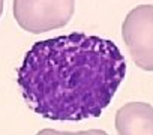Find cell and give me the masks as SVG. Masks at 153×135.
I'll list each match as a JSON object with an SVG mask.
<instances>
[{
    "instance_id": "obj_2",
    "label": "cell",
    "mask_w": 153,
    "mask_h": 135,
    "mask_svg": "<svg viewBox=\"0 0 153 135\" xmlns=\"http://www.w3.org/2000/svg\"><path fill=\"white\" fill-rule=\"evenodd\" d=\"M14 18L33 35L65 27L75 12V0H14Z\"/></svg>"
},
{
    "instance_id": "obj_3",
    "label": "cell",
    "mask_w": 153,
    "mask_h": 135,
    "mask_svg": "<svg viewBox=\"0 0 153 135\" xmlns=\"http://www.w3.org/2000/svg\"><path fill=\"white\" fill-rule=\"evenodd\" d=\"M122 38L132 62L140 69L153 72V5L129 11L122 24Z\"/></svg>"
},
{
    "instance_id": "obj_5",
    "label": "cell",
    "mask_w": 153,
    "mask_h": 135,
    "mask_svg": "<svg viewBox=\"0 0 153 135\" xmlns=\"http://www.w3.org/2000/svg\"><path fill=\"white\" fill-rule=\"evenodd\" d=\"M36 135H108L105 131L101 129H89V131H78V132H63L56 129H42Z\"/></svg>"
},
{
    "instance_id": "obj_6",
    "label": "cell",
    "mask_w": 153,
    "mask_h": 135,
    "mask_svg": "<svg viewBox=\"0 0 153 135\" xmlns=\"http://www.w3.org/2000/svg\"><path fill=\"white\" fill-rule=\"evenodd\" d=\"M3 3L5 0H0V17H2V12H3Z\"/></svg>"
},
{
    "instance_id": "obj_4",
    "label": "cell",
    "mask_w": 153,
    "mask_h": 135,
    "mask_svg": "<svg viewBox=\"0 0 153 135\" xmlns=\"http://www.w3.org/2000/svg\"><path fill=\"white\" fill-rule=\"evenodd\" d=\"M117 135H153V107L147 102H128L116 113Z\"/></svg>"
},
{
    "instance_id": "obj_1",
    "label": "cell",
    "mask_w": 153,
    "mask_h": 135,
    "mask_svg": "<svg viewBox=\"0 0 153 135\" xmlns=\"http://www.w3.org/2000/svg\"><path fill=\"white\" fill-rule=\"evenodd\" d=\"M125 75V57L113 41L74 32L35 42L17 71V84L38 116L80 122L102 114Z\"/></svg>"
}]
</instances>
